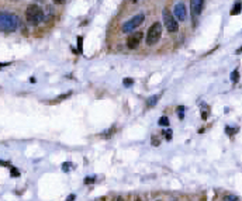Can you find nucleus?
Wrapping results in <instances>:
<instances>
[{
    "instance_id": "f257e3e1",
    "label": "nucleus",
    "mask_w": 242,
    "mask_h": 201,
    "mask_svg": "<svg viewBox=\"0 0 242 201\" xmlns=\"http://www.w3.org/2000/svg\"><path fill=\"white\" fill-rule=\"evenodd\" d=\"M19 17L13 13L7 11H0V31H6V33H13L19 28Z\"/></svg>"
},
{
    "instance_id": "f03ea898",
    "label": "nucleus",
    "mask_w": 242,
    "mask_h": 201,
    "mask_svg": "<svg viewBox=\"0 0 242 201\" xmlns=\"http://www.w3.org/2000/svg\"><path fill=\"white\" fill-rule=\"evenodd\" d=\"M26 18L27 21L33 26H38L40 23L44 21L45 14H44V10L38 6V4H31L28 6L26 10Z\"/></svg>"
},
{
    "instance_id": "7ed1b4c3",
    "label": "nucleus",
    "mask_w": 242,
    "mask_h": 201,
    "mask_svg": "<svg viewBox=\"0 0 242 201\" xmlns=\"http://www.w3.org/2000/svg\"><path fill=\"white\" fill-rule=\"evenodd\" d=\"M144 20H145V14H142V13H140V14L131 17L130 20H127V21L123 24V27H121L123 33H132L134 30L138 28V27L142 24Z\"/></svg>"
},
{
    "instance_id": "20e7f679",
    "label": "nucleus",
    "mask_w": 242,
    "mask_h": 201,
    "mask_svg": "<svg viewBox=\"0 0 242 201\" xmlns=\"http://www.w3.org/2000/svg\"><path fill=\"white\" fill-rule=\"evenodd\" d=\"M161 35H162V24L161 23H154L147 33V44L148 45L156 44L161 40Z\"/></svg>"
},
{
    "instance_id": "39448f33",
    "label": "nucleus",
    "mask_w": 242,
    "mask_h": 201,
    "mask_svg": "<svg viewBox=\"0 0 242 201\" xmlns=\"http://www.w3.org/2000/svg\"><path fill=\"white\" fill-rule=\"evenodd\" d=\"M162 18H163V24H165L166 30H168L169 33H176L177 28H179V24H177V21L175 20L173 14H170L165 9L163 13H162Z\"/></svg>"
},
{
    "instance_id": "423d86ee",
    "label": "nucleus",
    "mask_w": 242,
    "mask_h": 201,
    "mask_svg": "<svg viewBox=\"0 0 242 201\" xmlns=\"http://www.w3.org/2000/svg\"><path fill=\"white\" fill-rule=\"evenodd\" d=\"M173 17H175V20H179V21H184L187 17V10H186V6H184V3H182V2H179V3L175 4V7H173Z\"/></svg>"
},
{
    "instance_id": "0eeeda50",
    "label": "nucleus",
    "mask_w": 242,
    "mask_h": 201,
    "mask_svg": "<svg viewBox=\"0 0 242 201\" xmlns=\"http://www.w3.org/2000/svg\"><path fill=\"white\" fill-rule=\"evenodd\" d=\"M144 38V34L141 33V31H137V33L131 34V35L128 37V40H127V47L130 48V49H135L138 45H140V42L142 41Z\"/></svg>"
},
{
    "instance_id": "6e6552de",
    "label": "nucleus",
    "mask_w": 242,
    "mask_h": 201,
    "mask_svg": "<svg viewBox=\"0 0 242 201\" xmlns=\"http://www.w3.org/2000/svg\"><path fill=\"white\" fill-rule=\"evenodd\" d=\"M203 7H204V2H201V0H193V2H190V10H191L193 17L194 18L197 17L203 11Z\"/></svg>"
},
{
    "instance_id": "1a4fd4ad",
    "label": "nucleus",
    "mask_w": 242,
    "mask_h": 201,
    "mask_svg": "<svg viewBox=\"0 0 242 201\" xmlns=\"http://www.w3.org/2000/svg\"><path fill=\"white\" fill-rule=\"evenodd\" d=\"M241 11H242V3H241V2H238V3H235V4H234V9H232L231 14H232V16L239 14Z\"/></svg>"
},
{
    "instance_id": "9d476101",
    "label": "nucleus",
    "mask_w": 242,
    "mask_h": 201,
    "mask_svg": "<svg viewBox=\"0 0 242 201\" xmlns=\"http://www.w3.org/2000/svg\"><path fill=\"white\" fill-rule=\"evenodd\" d=\"M158 96H152V97H149V99L147 100V106L148 107H154L155 104H156V103H158Z\"/></svg>"
},
{
    "instance_id": "9b49d317",
    "label": "nucleus",
    "mask_w": 242,
    "mask_h": 201,
    "mask_svg": "<svg viewBox=\"0 0 242 201\" xmlns=\"http://www.w3.org/2000/svg\"><path fill=\"white\" fill-rule=\"evenodd\" d=\"M159 125H161V127H168V125H169V118L168 117H161V118H159Z\"/></svg>"
},
{
    "instance_id": "f8f14e48",
    "label": "nucleus",
    "mask_w": 242,
    "mask_h": 201,
    "mask_svg": "<svg viewBox=\"0 0 242 201\" xmlns=\"http://www.w3.org/2000/svg\"><path fill=\"white\" fill-rule=\"evenodd\" d=\"M224 201H239L237 196H232V194H227L225 197H224Z\"/></svg>"
},
{
    "instance_id": "ddd939ff",
    "label": "nucleus",
    "mask_w": 242,
    "mask_h": 201,
    "mask_svg": "<svg viewBox=\"0 0 242 201\" xmlns=\"http://www.w3.org/2000/svg\"><path fill=\"white\" fill-rule=\"evenodd\" d=\"M238 79H239V73H238V70H234V72L231 73V80L234 82V83H237V82H238Z\"/></svg>"
},
{
    "instance_id": "4468645a",
    "label": "nucleus",
    "mask_w": 242,
    "mask_h": 201,
    "mask_svg": "<svg viewBox=\"0 0 242 201\" xmlns=\"http://www.w3.org/2000/svg\"><path fill=\"white\" fill-rule=\"evenodd\" d=\"M82 41H83V37H77V47H79V52L82 54L83 51V44H82Z\"/></svg>"
},
{
    "instance_id": "2eb2a0df",
    "label": "nucleus",
    "mask_w": 242,
    "mask_h": 201,
    "mask_svg": "<svg viewBox=\"0 0 242 201\" xmlns=\"http://www.w3.org/2000/svg\"><path fill=\"white\" fill-rule=\"evenodd\" d=\"M123 83H124V86L130 87L131 84H134V80H132V79H124V80H123Z\"/></svg>"
},
{
    "instance_id": "dca6fc26",
    "label": "nucleus",
    "mask_w": 242,
    "mask_h": 201,
    "mask_svg": "<svg viewBox=\"0 0 242 201\" xmlns=\"http://www.w3.org/2000/svg\"><path fill=\"white\" fill-rule=\"evenodd\" d=\"M184 110H186V108H184V107H179V108H177V113H179V117L180 118H183V115H184Z\"/></svg>"
},
{
    "instance_id": "f3484780",
    "label": "nucleus",
    "mask_w": 242,
    "mask_h": 201,
    "mask_svg": "<svg viewBox=\"0 0 242 201\" xmlns=\"http://www.w3.org/2000/svg\"><path fill=\"white\" fill-rule=\"evenodd\" d=\"M20 173H19V170L17 169H14V168H11V176H14V177H17Z\"/></svg>"
},
{
    "instance_id": "a211bd4d",
    "label": "nucleus",
    "mask_w": 242,
    "mask_h": 201,
    "mask_svg": "<svg viewBox=\"0 0 242 201\" xmlns=\"http://www.w3.org/2000/svg\"><path fill=\"white\" fill-rule=\"evenodd\" d=\"M70 166H72V163H63V170H65V172H68V170H69L70 169Z\"/></svg>"
},
{
    "instance_id": "6ab92c4d",
    "label": "nucleus",
    "mask_w": 242,
    "mask_h": 201,
    "mask_svg": "<svg viewBox=\"0 0 242 201\" xmlns=\"http://www.w3.org/2000/svg\"><path fill=\"white\" fill-rule=\"evenodd\" d=\"M165 136H166V139H170V138H172V131H170V129L165 131Z\"/></svg>"
},
{
    "instance_id": "aec40b11",
    "label": "nucleus",
    "mask_w": 242,
    "mask_h": 201,
    "mask_svg": "<svg viewBox=\"0 0 242 201\" xmlns=\"http://www.w3.org/2000/svg\"><path fill=\"white\" fill-rule=\"evenodd\" d=\"M93 182H94V177H89L87 176V177L84 179V183H93Z\"/></svg>"
},
{
    "instance_id": "412c9836",
    "label": "nucleus",
    "mask_w": 242,
    "mask_h": 201,
    "mask_svg": "<svg viewBox=\"0 0 242 201\" xmlns=\"http://www.w3.org/2000/svg\"><path fill=\"white\" fill-rule=\"evenodd\" d=\"M152 145H154V146H158L159 145V141H158V139H152Z\"/></svg>"
},
{
    "instance_id": "4be33fe9",
    "label": "nucleus",
    "mask_w": 242,
    "mask_h": 201,
    "mask_svg": "<svg viewBox=\"0 0 242 201\" xmlns=\"http://www.w3.org/2000/svg\"><path fill=\"white\" fill-rule=\"evenodd\" d=\"M73 200H75V194H70L69 197L66 198V201H73Z\"/></svg>"
},
{
    "instance_id": "5701e85b",
    "label": "nucleus",
    "mask_w": 242,
    "mask_h": 201,
    "mask_svg": "<svg viewBox=\"0 0 242 201\" xmlns=\"http://www.w3.org/2000/svg\"><path fill=\"white\" fill-rule=\"evenodd\" d=\"M9 162H6V160H0V166H9Z\"/></svg>"
},
{
    "instance_id": "b1692460",
    "label": "nucleus",
    "mask_w": 242,
    "mask_h": 201,
    "mask_svg": "<svg viewBox=\"0 0 242 201\" xmlns=\"http://www.w3.org/2000/svg\"><path fill=\"white\" fill-rule=\"evenodd\" d=\"M116 201H123V198H116Z\"/></svg>"
},
{
    "instance_id": "393cba45",
    "label": "nucleus",
    "mask_w": 242,
    "mask_h": 201,
    "mask_svg": "<svg viewBox=\"0 0 242 201\" xmlns=\"http://www.w3.org/2000/svg\"><path fill=\"white\" fill-rule=\"evenodd\" d=\"M137 201H141V200H137Z\"/></svg>"
},
{
    "instance_id": "a878e982",
    "label": "nucleus",
    "mask_w": 242,
    "mask_h": 201,
    "mask_svg": "<svg viewBox=\"0 0 242 201\" xmlns=\"http://www.w3.org/2000/svg\"><path fill=\"white\" fill-rule=\"evenodd\" d=\"M172 201H175V200H172Z\"/></svg>"
}]
</instances>
